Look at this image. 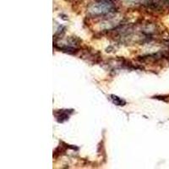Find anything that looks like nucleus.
Listing matches in <instances>:
<instances>
[{
	"label": "nucleus",
	"instance_id": "nucleus-1",
	"mask_svg": "<svg viewBox=\"0 0 169 169\" xmlns=\"http://www.w3.org/2000/svg\"><path fill=\"white\" fill-rule=\"evenodd\" d=\"M74 110H60V111H55L53 112V114L56 116V119L59 123H64L67 121L69 115L71 113H73Z\"/></svg>",
	"mask_w": 169,
	"mask_h": 169
},
{
	"label": "nucleus",
	"instance_id": "nucleus-2",
	"mask_svg": "<svg viewBox=\"0 0 169 169\" xmlns=\"http://www.w3.org/2000/svg\"><path fill=\"white\" fill-rule=\"evenodd\" d=\"M111 97H112V103H114L115 105L117 106H124L126 104V102H125L124 99L120 98L117 96H114V95H111Z\"/></svg>",
	"mask_w": 169,
	"mask_h": 169
}]
</instances>
